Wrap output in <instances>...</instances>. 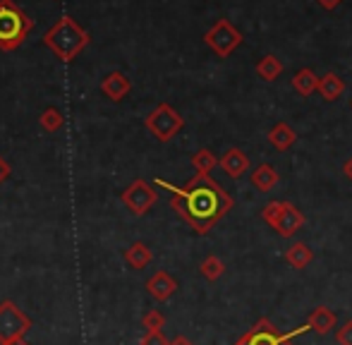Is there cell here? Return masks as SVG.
<instances>
[{"mask_svg": "<svg viewBox=\"0 0 352 345\" xmlns=\"http://www.w3.org/2000/svg\"><path fill=\"white\" fill-rule=\"evenodd\" d=\"M34 19L14 0H0V51H14L32 32Z\"/></svg>", "mask_w": 352, "mask_h": 345, "instance_id": "cell-3", "label": "cell"}, {"mask_svg": "<svg viewBox=\"0 0 352 345\" xmlns=\"http://www.w3.org/2000/svg\"><path fill=\"white\" fill-rule=\"evenodd\" d=\"M336 343L338 345H352V319L343 324V326L336 331Z\"/></svg>", "mask_w": 352, "mask_h": 345, "instance_id": "cell-26", "label": "cell"}, {"mask_svg": "<svg viewBox=\"0 0 352 345\" xmlns=\"http://www.w3.org/2000/svg\"><path fill=\"white\" fill-rule=\"evenodd\" d=\"M175 290H177V280L173 278L168 271H156V274L146 280V293L151 295L153 300H158V302L170 300L173 295H175Z\"/></svg>", "mask_w": 352, "mask_h": 345, "instance_id": "cell-10", "label": "cell"}, {"mask_svg": "<svg viewBox=\"0 0 352 345\" xmlns=\"http://www.w3.org/2000/svg\"><path fill=\"white\" fill-rule=\"evenodd\" d=\"M221 168L226 170V175L230 177H242L250 168V159H247V154L240 149V146H232V149H228L226 154L221 156Z\"/></svg>", "mask_w": 352, "mask_h": 345, "instance_id": "cell-11", "label": "cell"}, {"mask_svg": "<svg viewBox=\"0 0 352 345\" xmlns=\"http://www.w3.org/2000/svg\"><path fill=\"white\" fill-rule=\"evenodd\" d=\"M311 259H314V252L307 247V243H292L285 249V261L292 269H307L311 264Z\"/></svg>", "mask_w": 352, "mask_h": 345, "instance_id": "cell-18", "label": "cell"}, {"mask_svg": "<svg viewBox=\"0 0 352 345\" xmlns=\"http://www.w3.org/2000/svg\"><path fill=\"white\" fill-rule=\"evenodd\" d=\"M65 125V115H63L58 108H46L41 115V127L46 132H58L60 127Z\"/></svg>", "mask_w": 352, "mask_h": 345, "instance_id": "cell-23", "label": "cell"}, {"mask_svg": "<svg viewBox=\"0 0 352 345\" xmlns=\"http://www.w3.org/2000/svg\"><path fill=\"white\" fill-rule=\"evenodd\" d=\"M343 172H345V177H348V180L352 182V156L343 164Z\"/></svg>", "mask_w": 352, "mask_h": 345, "instance_id": "cell-29", "label": "cell"}, {"mask_svg": "<svg viewBox=\"0 0 352 345\" xmlns=\"http://www.w3.org/2000/svg\"><path fill=\"white\" fill-rule=\"evenodd\" d=\"M261 219L269 228H274L280 238H292L305 225V214L292 201H269L261 209Z\"/></svg>", "mask_w": 352, "mask_h": 345, "instance_id": "cell-4", "label": "cell"}, {"mask_svg": "<svg viewBox=\"0 0 352 345\" xmlns=\"http://www.w3.org/2000/svg\"><path fill=\"white\" fill-rule=\"evenodd\" d=\"M256 75H259L264 82H276L283 75V63H280V58H276L274 53L264 56L259 63H256Z\"/></svg>", "mask_w": 352, "mask_h": 345, "instance_id": "cell-20", "label": "cell"}, {"mask_svg": "<svg viewBox=\"0 0 352 345\" xmlns=\"http://www.w3.org/2000/svg\"><path fill=\"white\" fill-rule=\"evenodd\" d=\"M29 331H32V319L12 300H3L0 302V343L24 338Z\"/></svg>", "mask_w": 352, "mask_h": 345, "instance_id": "cell-8", "label": "cell"}, {"mask_svg": "<svg viewBox=\"0 0 352 345\" xmlns=\"http://www.w3.org/2000/svg\"><path fill=\"white\" fill-rule=\"evenodd\" d=\"M350 108H352V103H350Z\"/></svg>", "mask_w": 352, "mask_h": 345, "instance_id": "cell-32", "label": "cell"}, {"mask_svg": "<svg viewBox=\"0 0 352 345\" xmlns=\"http://www.w3.org/2000/svg\"><path fill=\"white\" fill-rule=\"evenodd\" d=\"M242 41H245V36H242L240 29L232 27L230 19H218L204 34V43L218 58H228L230 53H235V48H240Z\"/></svg>", "mask_w": 352, "mask_h": 345, "instance_id": "cell-7", "label": "cell"}, {"mask_svg": "<svg viewBox=\"0 0 352 345\" xmlns=\"http://www.w3.org/2000/svg\"><path fill=\"white\" fill-rule=\"evenodd\" d=\"M250 180L259 192H271L276 185H278L280 175H278V170H276L274 166L261 164V166H256V168H254V172L250 175Z\"/></svg>", "mask_w": 352, "mask_h": 345, "instance_id": "cell-15", "label": "cell"}, {"mask_svg": "<svg viewBox=\"0 0 352 345\" xmlns=\"http://www.w3.org/2000/svg\"><path fill=\"white\" fill-rule=\"evenodd\" d=\"M158 187L173 192L170 206L197 235H206L216 223H221L232 209V197L211 180V175H195L185 187L170 185V182L156 180Z\"/></svg>", "mask_w": 352, "mask_h": 345, "instance_id": "cell-1", "label": "cell"}, {"mask_svg": "<svg viewBox=\"0 0 352 345\" xmlns=\"http://www.w3.org/2000/svg\"><path fill=\"white\" fill-rule=\"evenodd\" d=\"M144 125H146V130L151 132L158 142H170L173 137L185 127V118H182L170 103H158L146 115Z\"/></svg>", "mask_w": 352, "mask_h": 345, "instance_id": "cell-6", "label": "cell"}, {"mask_svg": "<svg viewBox=\"0 0 352 345\" xmlns=\"http://www.w3.org/2000/svg\"><path fill=\"white\" fill-rule=\"evenodd\" d=\"M269 144L274 146V149H278V151H287L292 144L297 142V132L292 130L287 122H278V125H274L269 130Z\"/></svg>", "mask_w": 352, "mask_h": 345, "instance_id": "cell-14", "label": "cell"}, {"mask_svg": "<svg viewBox=\"0 0 352 345\" xmlns=\"http://www.w3.org/2000/svg\"><path fill=\"white\" fill-rule=\"evenodd\" d=\"M140 345H170V341L163 336V331H146L142 336Z\"/></svg>", "mask_w": 352, "mask_h": 345, "instance_id": "cell-25", "label": "cell"}, {"mask_svg": "<svg viewBox=\"0 0 352 345\" xmlns=\"http://www.w3.org/2000/svg\"><path fill=\"white\" fill-rule=\"evenodd\" d=\"M292 89L305 98L311 96L314 91H319V77H316L314 70H309V67H302V70L295 72V77H292Z\"/></svg>", "mask_w": 352, "mask_h": 345, "instance_id": "cell-16", "label": "cell"}, {"mask_svg": "<svg viewBox=\"0 0 352 345\" xmlns=\"http://www.w3.org/2000/svg\"><path fill=\"white\" fill-rule=\"evenodd\" d=\"M43 43H46V48H51L60 60L70 63L72 58H77L79 51L89 43V34L84 32L72 17H63L46 32Z\"/></svg>", "mask_w": 352, "mask_h": 345, "instance_id": "cell-2", "label": "cell"}, {"mask_svg": "<svg viewBox=\"0 0 352 345\" xmlns=\"http://www.w3.org/2000/svg\"><path fill=\"white\" fill-rule=\"evenodd\" d=\"M316 3H319L321 8H324V10H329V12H331V10H336V8H338V5L343 3V0H316Z\"/></svg>", "mask_w": 352, "mask_h": 345, "instance_id": "cell-28", "label": "cell"}, {"mask_svg": "<svg viewBox=\"0 0 352 345\" xmlns=\"http://www.w3.org/2000/svg\"><path fill=\"white\" fill-rule=\"evenodd\" d=\"M192 166H195L197 175H209L216 166H221V159H216V154L211 149H199L192 156Z\"/></svg>", "mask_w": 352, "mask_h": 345, "instance_id": "cell-21", "label": "cell"}, {"mask_svg": "<svg viewBox=\"0 0 352 345\" xmlns=\"http://www.w3.org/2000/svg\"><path fill=\"white\" fill-rule=\"evenodd\" d=\"M142 326H144V331H163V326H166V317H163L158 309H151V312L144 314Z\"/></svg>", "mask_w": 352, "mask_h": 345, "instance_id": "cell-24", "label": "cell"}, {"mask_svg": "<svg viewBox=\"0 0 352 345\" xmlns=\"http://www.w3.org/2000/svg\"><path fill=\"white\" fill-rule=\"evenodd\" d=\"M345 91V82L340 80L336 72H329V75L319 77V93L326 98V101H338Z\"/></svg>", "mask_w": 352, "mask_h": 345, "instance_id": "cell-19", "label": "cell"}, {"mask_svg": "<svg viewBox=\"0 0 352 345\" xmlns=\"http://www.w3.org/2000/svg\"><path fill=\"white\" fill-rule=\"evenodd\" d=\"M120 199L135 216H144L158 201V192L153 190V185H148L146 180L140 177V180H135L125 192H122Z\"/></svg>", "mask_w": 352, "mask_h": 345, "instance_id": "cell-9", "label": "cell"}, {"mask_svg": "<svg viewBox=\"0 0 352 345\" xmlns=\"http://www.w3.org/2000/svg\"><path fill=\"white\" fill-rule=\"evenodd\" d=\"M151 259H153V252L148 249V245H144V243H132L130 247L125 249V261L130 264V269H137V271L146 269V266L151 264Z\"/></svg>", "mask_w": 352, "mask_h": 345, "instance_id": "cell-17", "label": "cell"}, {"mask_svg": "<svg viewBox=\"0 0 352 345\" xmlns=\"http://www.w3.org/2000/svg\"><path fill=\"white\" fill-rule=\"evenodd\" d=\"M8 177H10V164L3 159V156H0V185H3Z\"/></svg>", "mask_w": 352, "mask_h": 345, "instance_id": "cell-27", "label": "cell"}, {"mask_svg": "<svg viewBox=\"0 0 352 345\" xmlns=\"http://www.w3.org/2000/svg\"><path fill=\"white\" fill-rule=\"evenodd\" d=\"M307 324H309L314 333H319V336H326V333H331L336 329V324H338V317H336V312H331L329 307H316L314 312L309 314Z\"/></svg>", "mask_w": 352, "mask_h": 345, "instance_id": "cell-13", "label": "cell"}, {"mask_svg": "<svg viewBox=\"0 0 352 345\" xmlns=\"http://www.w3.org/2000/svg\"><path fill=\"white\" fill-rule=\"evenodd\" d=\"M0 345H29L24 338H17V341H8V343H0Z\"/></svg>", "mask_w": 352, "mask_h": 345, "instance_id": "cell-31", "label": "cell"}, {"mask_svg": "<svg viewBox=\"0 0 352 345\" xmlns=\"http://www.w3.org/2000/svg\"><path fill=\"white\" fill-rule=\"evenodd\" d=\"M130 89H132L130 80H127L122 72H111V75H106V77H103V82H101V91L116 103L122 101V98L130 93Z\"/></svg>", "mask_w": 352, "mask_h": 345, "instance_id": "cell-12", "label": "cell"}, {"mask_svg": "<svg viewBox=\"0 0 352 345\" xmlns=\"http://www.w3.org/2000/svg\"><path fill=\"white\" fill-rule=\"evenodd\" d=\"M199 271L206 280H218L223 274H226V264H223V259H218L216 254H211V257H206L201 261Z\"/></svg>", "mask_w": 352, "mask_h": 345, "instance_id": "cell-22", "label": "cell"}, {"mask_svg": "<svg viewBox=\"0 0 352 345\" xmlns=\"http://www.w3.org/2000/svg\"><path fill=\"white\" fill-rule=\"evenodd\" d=\"M170 345H195L190 341V338H185V336H177V338H173Z\"/></svg>", "mask_w": 352, "mask_h": 345, "instance_id": "cell-30", "label": "cell"}, {"mask_svg": "<svg viewBox=\"0 0 352 345\" xmlns=\"http://www.w3.org/2000/svg\"><path fill=\"white\" fill-rule=\"evenodd\" d=\"M307 331H311L309 324H302V326L283 333L276 329V324L271 322V319L261 317L245 336L237 338L235 345H295V338H300L302 333H307Z\"/></svg>", "mask_w": 352, "mask_h": 345, "instance_id": "cell-5", "label": "cell"}]
</instances>
